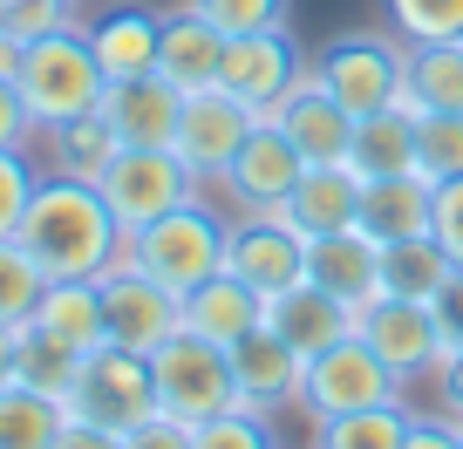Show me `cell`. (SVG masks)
I'll return each instance as SVG.
<instances>
[{"mask_svg": "<svg viewBox=\"0 0 463 449\" xmlns=\"http://www.w3.org/2000/svg\"><path fill=\"white\" fill-rule=\"evenodd\" d=\"M347 171L362 177V184H382V177H409V171H416V109H409V102H389V109H375V117H354Z\"/></svg>", "mask_w": 463, "mask_h": 449, "instance_id": "cell-23", "label": "cell"}, {"mask_svg": "<svg viewBox=\"0 0 463 449\" xmlns=\"http://www.w3.org/2000/svg\"><path fill=\"white\" fill-rule=\"evenodd\" d=\"M430 204H436V184H422L416 171L409 177H382V184H362V225L389 246V239H422L430 232Z\"/></svg>", "mask_w": 463, "mask_h": 449, "instance_id": "cell-26", "label": "cell"}, {"mask_svg": "<svg viewBox=\"0 0 463 449\" xmlns=\"http://www.w3.org/2000/svg\"><path fill=\"white\" fill-rule=\"evenodd\" d=\"M42 266L21 252V239H0V327H28L34 300H42Z\"/></svg>", "mask_w": 463, "mask_h": 449, "instance_id": "cell-34", "label": "cell"}, {"mask_svg": "<svg viewBox=\"0 0 463 449\" xmlns=\"http://www.w3.org/2000/svg\"><path fill=\"white\" fill-rule=\"evenodd\" d=\"M123 449H191V422H177V416H144L137 429H123Z\"/></svg>", "mask_w": 463, "mask_h": 449, "instance_id": "cell-42", "label": "cell"}, {"mask_svg": "<svg viewBox=\"0 0 463 449\" xmlns=\"http://www.w3.org/2000/svg\"><path fill=\"white\" fill-rule=\"evenodd\" d=\"M102 204L116 211V225H123V239L144 232L150 218L177 211V204L198 198V177H191V164L177 157V150H144V144H123L109 164H102L96 177Z\"/></svg>", "mask_w": 463, "mask_h": 449, "instance_id": "cell-5", "label": "cell"}, {"mask_svg": "<svg viewBox=\"0 0 463 449\" xmlns=\"http://www.w3.org/2000/svg\"><path fill=\"white\" fill-rule=\"evenodd\" d=\"M354 333L389 361L395 381H416V375H436L443 361V333H436V313L430 300H402V293H375V300L354 306Z\"/></svg>", "mask_w": 463, "mask_h": 449, "instance_id": "cell-11", "label": "cell"}, {"mask_svg": "<svg viewBox=\"0 0 463 449\" xmlns=\"http://www.w3.org/2000/svg\"><path fill=\"white\" fill-rule=\"evenodd\" d=\"M300 171H307V157L287 144V130H273V123L260 117V123H252V136L239 144V157L225 164V177H218V184L246 204V211H279V204H287V191L300 184Z\"/></svg>", "mask_w": 463, "mask_h": 449, "instance_id": "cell-15", "label": "cell"}, {"mask_svg": "<svg viewBox=\"0 0 463 449\" xmlns=\"http://www.w3.org/2000/svg\"><path fill=\"white\" fill-rule=\"evenodd\" d=\"M69 416L102 422V429H137L144 416H157V381H150V354L130 348H96L82 354V375H75Z\"/></svg>", "mask_w": 463, "mask_h": 449, "instance_id": "cell-8", "label": "cell"}, {"mask_svg": "<svg viewBox=\"0 0 463 449\" xmlns=\"http://www.w3.org/2000/svg\"><path fill=\"white\" fill-rule=\"evenodd\" d=\"M48 144H55V171L61 177H82V184H96L102 177V164L116 157V130L102 117H75V123H61V130H48Z\"/></svg>", "mask_w": 463, "mask_h": 449, "instance_id": "cell-33", "label": "cell"}, {"mask_svg": "<svg viewBox=\"0 0 463 449\" xmlns=\"http://www.w3.org/2000/svg\"><path fill=\"white\" fill-rule=\"evenodd\" d=\"M409 408L402 395L395 402H375V408H347V416H327L314 435V449H402L409 443Z\"/></svg>", "mask_w": 463, "mask_h": 449, "instance_id": "cell-30", "label": "cell"}, {"mask_svg": "<svg viewBox=\"0 0 463 449\" xmlns=\"http://www.w3.org/2000/svg\"><path fill=\"white\" fill-rule=\"evenodd\" d=\"M225 273L273 300V293H287V286L307 279V239L293 232L279 211H252V218H239L232 239H225Z\"/></svg>", "mask_w": 463, "mask_h": 449, "instance_id": "cell-12", "label": "cell"}, {"mask_svg": "<svg viewBox=\"0 0 463 449\" xmlns=\"http://www.w3.org/2000/svg\"><path fill=\"white\" fill-rule=\"evenodd\" d=\"M416 177L422 184L463 177V109H416Z\"/></svg>", "mask_w": 463, "mask_h": 449, "instance_id": "cell-31", "label": "cell"}, {"mask_svg": "<svg viewBox=\"0 0 463 449\" xmlns=\"http://www.w3.org/2000/svg\"><path fill=\"white\" fill-rule=\"evenodd\" d=\"M449 273H457V259L436 246V232H422V239H389V246H382V286H375V293L436 300V286H443Z\"/></svg>", "mask_w": 463, "mask_h": 449, "instance_id": "cell-28", "label": "cell"}, {"mask_svg": "<svg viewBox=\"0 0 463 449\" xmlns=\"http://www.w3.org/2000/svg\"><path fill=\"white\" fill-rule=\"evenodd\" d=\"M55 449H123V435H116V429H102V422L69 416V422H61V435H55Z\"/></svg>", "mask_w": 463, "mask_h": 449, "instance_id": "cell-44", "label": "cell"}, {"mask_svg": "<svg viewBox=\"0 0 463 449\" xmlns=\"http://www.w3.org/2000/svg\"><path fill=\"white\" fill-rule=\"evenodd\" d=\"M218 61H225V28H212L198 7L164 14V42H157V75H164V82H177L184 96H191V89H212Z\"/></svg>", "mask_w": 463, "mask_h": 449, "instance_id": "cell-24", "label": "cell"}, {"mask_svg": "<svg viewBox=\"0 0 463 449\" xmlns=\"http://www.w3.org/2000/svg\"><path fill=\"white\" fill-rule=\"evenodd\" d=\"M0 7H7V0H0Z\"/></svg>", "mask_w": 463, "mask_h": 449, "instance_id": "cell-49", "label": "cell"}, {"mask_svg": "<svg viewBox=\"0 0 463 449\" xmlns=\"http://www.w3.org/2000/svg\"><path fill=\"white\" fill-rule=\"evenodd\" d=\"M184 327L198 341H212V348H239L252 327H266V293H252L232 273H212L204 286L184 293Z\"/></svg>", "mask_w": 463, "mask_h": 449, "instance_id": "cell-22", "label": "cell"}, {"mask_svg": "<svg viewBox=\"0 0 463 449\" xmlns=\"http://www.w3.org/2000/svg\"><path fill=\"white\" fill-rule=\"evenodd\" d=\"M21 381V327H0V388Z\"/></svg>", "mask_w": 463, "mask_h": 449, "instance_id": "cell-47", "label": "cell"}, {"mask_svg": "<svg viewBox=\"0 0 463 449\" xmlns=\"http://www.w3.org/2000/svg\"><path fill=\"white\" fill-rule=\"evenodd\" d=\"M191 449H279V443H273L260 408H225V416L191 429Z\"/></svg>", "mask_w": 463, "mask_h": 449, "instance_id": "cell-36", "label": "cell"}, {"mask_svg": "<svg viewBox=\"0 0 463 449\" xmlns=\"http://www.w3.org/2000/svg\"><path fill=\"white\" fill-rule=\"evenodd\" d=\"M75 375H82V354L61 348L55 333H42V327L28 320V327H21V381H28V388H42V395H55V402L69 408Z\"/></svg>", "mask_w": 463, "mask_h": 449, "instance_id": "cell-32", "label": "cell"}, {"mask_svg": "<svg viewBox=\"0 0 463 449\" xmlns=\"http://www.w3.org/2000/svg\"><path fill=\"white\" fill-rule=\"evenodd\" d=\"M21 252L42 266V279H102L123 259V225L82 177H42L21 211Z\"/></svg>", "mask_w": 463, "mask_h": 449, "instance_id": "cell-1", "label": "cell"}, {"mask_svg": "<svg viewBox=\"0 0 463 449\" xmlns=\"http://www.w3.org/2000/svg\"><path fill=\"white\" fill-rule=\"evenodd\" d=\"M307 279L314 286H327V293H341V300H375V286H382V239L368 232L362 218L354 225H341V232H327V239H307Z\"/></svg>", "mask_w": 463, "mask_h": 449, "instance_id": "cell-19", "label": "cell"}, {"mask_svg": "<svg viewBox=\"0 0 463 449\" xmlns=\"http://www.w3.org/2000/svg\"><path fill=\"white\" fill-rule=\"evenodd\" d=\"M34 164L21 157V150H0V239H14L21 232V211H28V198H34Z\"/></svg>", "mask_w": 463, "mask_h": 449, "instance_id": "cell-39", "label": "cell"}, {"mask_svg": "<svg viewBox=\"0 0 463 449\" xmlns=\"http://www.w3.org/2000/svg\"><path fill=\"white\" fill-rule=\"evenodd\" d=\"M21 55H28V42L0 28V75H21Z\"/></svg>", "mask_w": 463, "mask_h": 449, "instance_id": "cell-48", "label": "cell"}, {"mask_svg": "<svg viewBox=\"0 0 463 449\" xmlns=\"http://www.w3.org/2000/svg\"><path fill=\"white\" fill-rule=\"evenodd\" d=\"M177 109H184V89H177V82H164V75H130V82H109V96H102L96 117L116 130V144L171 150Z\"/></svg>", "mask_w": 463, "mask_h": 449, "instance_id": "cell-17", "label": "cell"}, {"mask_svg": "<svg viewBox=\"0 0 463 449\" xmlns=\"http://www.w3.org/2000/svg\"><path fill=\"white\" fill-rule=\"evenodd\" d=\"M82 34H89V55L102 61V75H109V82L157 75V42H164V14H157V7H137V0H123V7L96 14Z\"/></svg>", "mask_w": 463, "mask_h": 449, "instance_id": "cell-18", "label": "cell"}, {"mask_svg": "<svg viewBox=\"0 0 463 449\" xmlns=\"http://www.w3.org/2000/svg\"><path fill=\"white\" fill-rule=\"evenodd\" d=\"M191 7L225 34H266V28H287L293 14V0H191Z\"/></svg>", "mask_w": 463, "mask_h": 449, "instance_id": "cell-37", "label": "cell"}, {"mask_svg": "<svg viewBox=\"0 0 463 449\" xmlns=\"http://www.w3.org/2000/svg\"><path fill=\"white\" fill-rule=\"evenodd\" d=\"M34 327L55 333L61 348L96 354L109 348V320H102V286L96 279H48L42 300H34Z\"/></svg>", "mask_w": 463, "mask_h": 449, "instance_id": "cell-25", "label": "cell"}, {"mask_svg": "<svg viewBox=\"0 0 463 449\" xmlns=\"http://www.w3.org/2000/svg\"><path fill=\"white\" fill-rule=\"evenodd\" d=\"M430 232H436V246H443L449 259L463 266V177L436 184V204H430Z\"/></svg>", "mask_w": 463, "mask_h": 449, "instance_id": "cell-40", "label": "cell"}, {"mask_svg": "<svg viewBox=\"0 0 463 449\" xmlns=\"http://www.w3.org/2000/svg\"><path fill=\"white\" fill-rule=\"evenodd\" d=\"M457 429H463V422H457Z\"/></svg>", "mask_w": 463, "mask_h": 449, "instance_id": "cell-50", "label": "cell"}, {"mask_svg": "<svg viewBox=\"0 0 463 449\" xmlns=\"http://www.w3.org/2000/svg\"><path fill=\"white\" fill-rule=\"evenodd\" d=\"M0 28L21 34V42L61 34V28H75V0H7V7H0Z\"/></svg>", "mask_w": 463, "mask_h": 449, "instance_id": "cell-38", "label": "cell"}, {"mask_svg": "<svg viewBox=\"0 0 463 449\" xmlns=\"http://www.w3.org/2000/svg\"><path fill=\"white\" fill-rule=\"evenodd\" d=\"M102 286V320H109V348L130 354H157L177 327H184V300L171 286H157L150 273H137L130 259H116L109 273L96 279Z\"/></svg>", "mask_w": 463, "mask_h": 449, "instance_id": "cell-9", "label": "cell"}, {"mask_svg": "<svg viewBox=\"0 0 463 449\" xmlns=\"http://www.w3.org/2000/svg\"><path fill=\"white\" fill-rule=\"evenodd\" d=\"M225 239H232V225L212 211V204L191 198V204H177V211L150 218L144 232L123 239V259L184 300L191 286H204L212 273H225Z\"/></svg>", "mask_w": 463, "mask_h": 449, "instance_id": "cell-3", "label": "cell"}, {"mask_svg": "<svg viewBox=\"0 0 463 449\" xmlns=\"http://www.w3.org/2000/svg\"><path fill=\"white\" fill-rule=\"evenodd\" d=\"M436 388H443V402H449V422H463V348L436 361Z\"/></svg>", "mask_w": 463, "mask_h": 449, "instance_id": "cell-46", "label": "cell"}, {"mask_svg": "<svg viewBox=\"0 0 463 449\" xmlns=\"http://www.w3.org/2000/svg\"><path fill=\"white\" fill-rule=\"evenodd\" d=\"M409 109H463V42H416L402 61Z\"/></svg>", "mask_w": 463, "mask_h": 449, "instance_id": "cell-27", "label": "cell"}, {"mask_svg": "<svg viewBox=\"0 0 463 449\" xmlns=\"http://www.w3.org/2000/svg\"><path fill=\"white\" fill-rule=\"evenodd\" d=\"M273 130H287V144L300 150L307 164H347V136H354V117H347L341 102L320 89L314 69H300V82L266 109Z\"/></svg>", "mask_w": 463, "mask_h": 449, "instance_id": "cell-14", "label": "cell"}, {"mask_svg": "<svg viewBox=\"0 0 463 449\" xmlns=\"http://www.w3.org/2000/svg\"><path fill=\"white\" fill-rule=\"evenodd\" d=\"M389 21L409 48L416 42H463V0H389Z\"/></svg>", "mask_w": 463, "mask_h": 449, "instance_id": "cell-35", "label": "cell"}, {"mask_svg": "<svg viewBox=\"0 0 463 449\" xmlns=\"http://www.w3.org/2000/svg\"><path fill=\"white\" fill-rule=\"evenodd\" d=\"M430 313H436V333H443V354H457V348H463V266L436 286Z\"/></svg>", "mask_w": 463, "mask_h": 449, "instance_id": "cell-41", "label": "cell"}, {"mask_svg": "<svg viewBox=\"0 0 463 449\" xmlns=\"http://www.w3.org/2000/svg\"><path fill=\"white\" fill-rule=\"evenodd\" d=\"M402 61H409V48L382 42V34H341L307 69L320 75V89L341 102L347 117H375V109L402 102Z\"/></svg>", "mask_w": 463, "mask_h": 449, "instance_id": "cell-7", "label": "cell"}, {"mask_svg": "<svg viewBox=\"0 0 463 449\" xmlns=\"http://www.w3.org/2000/svg\"><path fill=\"white\" fill-rule=\"evenodd\" d=\"M402 449H463V429H457V422H409Z\"/></svg>", "mask_w": 463, "mask_h": 449, "instance_id": "cell-45", "label": "cell"}, {"mask_svg": "<svg viewBox=\"0 0 463 449\" xmlns=\"http://www.w3.org/2000/svg\"><path fill=\"white\" fill-rule=\"evenodd\" d=\"M354 211H362V177L347 171V164H307L300 184H293L287 204H279V218H287L300 239L341 232V225H354Z\"/></svg>", "mask_w": 463, "mask_h": 449, "instance_id": "cell-20", "label": "cell"}, {"mask_svg": "<svg viewBox=\"0 0 463 449\" xmlns=\"http://www.w3.org/2000/svg\"><path fill=\"white\" fill-rule=\"evenodd\" d=\"M300 48L287 42V28H266V34H225V61H218V89L246 102V109H273L293 82H300Z\"/></svg>", "mask_w": 463, "mask_h": 449, "instance_id": "cell-13", "label": "cell"}, {"mask_svg": "<svg viewBox=\"0 0 463 449\" xmlns=\"http://www.w3.org/2000/svg\"><path fill=\"white\" fill-rule=\"evenodd\" d=\"M402 395V381L389 375V361H382L375 348H368L362 333H347V341H334V348H320L314 361L300 368V408L314 422L327 416H347V408H375V402H395Z\"/></svg>", "mask_w": 463, "mask_h": 449, "instance_id": "cell-6", "label": "cell"}, {"mask_svg": "<svg viewBox=\"0 0 463 449\" xmlns=\"http://www.w3.org/2000/svg\"><path fill=\"white\" fill-rule=\"evenodd\" d=\"M61 422H69V408H61L55 395L28 388V381H7V388H0V449H55Z\"/></svg>", "mask_w": 463, "mask_h": 449, "instance_id": "cell-29", "label": "cell"}, {"mask_svg": "<svg viewBox=\"0 0 463 449\" xmlns=\"http://www.w3.org/2000/svg\"><path fill=\"white\" fill-rule=\"evenodd\" d=\"M150 381H157V408L177 422H212L239 408V375H232V348H212L191 327H177L157 354H150Z\"/></svg>", "mask_w": 463, "mask_h": 449, "instance_id": "cell-4", "label": "cell"}, {"mask_svg": "<svg viewBox=\"0 0 463 449\" xmlns=\"http://www.w3.org/2000/svg\"><path fill=\"white\" fill-rule=\"evenodd\" d=\"M252 123H260V109H246V102L232 96V89H191L184 109H177V136L171 150L191 164V177L198 184H218L225 177V164L239 157V144L252 136Z\"/></svg>", "mask_w": 463, "mask_h": 449, "instance_id": "cell-10", "label": "cell"}, {"mask_svg": "<svg viewBox=\"0 0 463 449\" xmlns=\"http://www.w3.org/2000/svg\"><path fill=\"white\" fill-rule=\"evenodd\" d=\"M14 82H21V102H28L34 130H61V123H75V117H96L102 96H109V75H102V61L89 55L82 28H61V34L28 42Z\"/></svg>", "mask_w": 463, "mask_h": 449, "instance_id": "cell-2", "label": "cell"}, {"mask_svg": "<svg viewBox=\"0 0 463 449\" xmlns=\"http://www.w3.org/2000/svg\"><path fill=\"white\" fill-rule=\"evenodd\" d=\"M28 130H34V117H28V102H21V82L0 75V150H21Z\"/></svg>", "mask_w": 463, "mask_h": 449, "instance_id": "cell-43", "label": "cell"}, {"mask_svg": "<svg viewBox=\"0 0 463 449\" xmlns=\"http://www.w3.org/2000/svg\"><path fill=\"white\" fill-rule=\"evenodd\" d=\"M266 327L287 341L300 361H314L320 348H334V341H347L354 333V300H341V293L314 286V279H300V286L273 293L266 300Z\"/></svg>", "mask_w": 463, "mask_h": 449, "instance_id": "cell-16", "label": "cell"}, {"mask_svg": "<svg viewBox=\"0 0 463 449\" xmlns=\"http://www.w3.org/2000/svg\"><path fill=\"white\" fill-rule=\"evenodd\" d=\"M300 354L279 341L273 327H252L239 348H232V375H239V408H279V402H300Z\"/></svg>", "mask_w": 463, "mask_h": 449, "instance_id": "cell-21", "label": "cell"}]
</instances>
